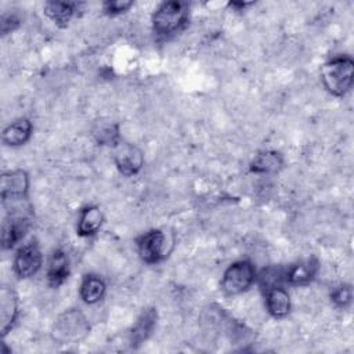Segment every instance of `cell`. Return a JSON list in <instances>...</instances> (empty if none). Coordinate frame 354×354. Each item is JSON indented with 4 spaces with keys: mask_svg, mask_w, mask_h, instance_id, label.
<instances>
[{
    "mask_svg": "<svg viewBox=\"0 0 354 354\" xmlns=\"http://www.w3.org/2000/svg\"><path fill=\"white\" fill-rule=\"evenodd\" d=\"M324 87L335 97H343L353 86L354 62L347 55L333 57L321 66Z\"/></svg>",
    "mask_w": 354,
    "mask_h": 354,
    "instance_id": "6da1fadb",
    "label": "cell"
},
{
    "mask_svg": "<svg viewBox=\"0 0 354 354\" xmlns=\"http://www.w3.org/2000/svg\"><path fill=\"white\" fill-rule=\"evenodd\" d=\"M188 22V8L183 1H165L152 15V28L156 36L167 37L181 30Z\"/></svg>",
    "mask_w": 354,
    "mask_h": 354,
    "instance_id": "7a4b0ae2",
    "label": "cell"
},
{
    "mask_svg": "<svg viewBox=\"0 0 354 354\" xmlns=\"http://www.w3.org/2000/svg\"><path fill=\"white\" fill-rule=\"evenodd\" d=\"M90 324L77 308H69L59 314L53 325V337L58 343H75L87 336Z\"/></svg>",
    "mask_w": 354,
    "mask_h": 354,
    "instance_id": "3957f363",
    "label": "cell"
},
{
    "mask_svg": "<svg viewBox=\"0 0 354 354\" xmlns=\"http://www.w3.org/2000/svg\"><path fill=\"white\" fill-rule=\"evenodd\" d=\"M256 281V270L249 260H239L227 267L221 279V290L228 295L246 292Z\"/></svg>",
    "mask_w": 354,
    "mask_h": 354,
    "instance_id": "277c9868",
    "label": "cell"
},
{
    "mask_svg": "<svg viewBox=\"0 0 354 354\" xmlns=\"http://www.w3.org/2000/svg\"><path fill=\"white\" fill-rule=\"evenodd\" d=\"M43 264V256L40 252V248L36 241H30L29 243L24 245L18 249L15 257H14V272L18 278H30L41 268Z\"/></svg>",
    "mask_w": 354,
    "mask_h": 354,
    "instance_id": "5b68a950",
    "label": "cell"
},
{
    "mask_svg": "<svg viewBox=\"0 0 354 354\" xmlns=\"http://www.w3.org/2000/svg\"><path fill=\"white\" fill-rule=\"evenodd\" d=\"M29 188V177L25 170L17 169L1 174L0 196L3 203L18 202L26 198Z\"/></svg>",
    "mask_w": 354,
    "mask_h": 354,
    "instance_id": "8992f818",
    "label": "cell"
},
{
    "mask_svg": "<svg viewBox=\"0 0 354 354\" xmlns=\"http://www.w3.org/2000/svg\"><path fill=\"white\" fill-rule=\"evenodd\" d=\"M113 162L122 174L134 176L144 165V153L138 147L119 141L113 147Z\"/></svg>",
    "mask_w": 354,
    "mask_h": 354,
    "instance_id": "52a82bcc",
    "label": "cell"
},
{
    "mask_svg": "<svg viewBox=\"0 0 354 354\" xmlns=\"http://www.w3.org/2000/svg\"><path fill=\"white\" fill-rule=\"evenodd\" d=\"M138 254L148 264L159 263L166 257V235L160 230H151L137 241Z\"/></svg>",
    "mask_w": 354,
    "mask_h": 354,
    "instance_id": "ba28073f",
    "label": "cell"
},
{
    "mask_svg": "<svg viewBox=\"0 0 354 354\" xmlns=\"http://www.w3.org/2000/svg\"><path fill=\"white\" fill-rule=\"evenodd\" d=\"M30 221L22 214H10L1 227V246L3 249L14 248L28 232Z\"/></svg>",
    "mask_w": 354,
    "mask_h": 354,
    "instance_id": "9c48e42d",
    "label": "cell"
},
{
    "mask_svg": "<svg viewBox=\"0 0 354 354\" xmlns=\"http://www.w3.org/2000/svg\"><path fill=\"white\" fill-rule=\"evenodd\" d=\"M156 318H158V314L153 307H149V308H145L141 311L137 321L134 322V325L130 329L129 340H130L131 347L136 348V347L141 346L149 337V335L152 333V330L156 325Z\"/></svg>",
    "mask_w": 354,
    "mask_h": 354,
    "instance_id": "30bf717a",
    "label": "cell"
},
{
    "mask_svg": "<svg viewBox=\"0 0 354 354\" xmlns=\"http://www.w3.org/2000/svg\"><path fill=\"white\" fill-rule=\"evenodd\" d=\"M317 271H318L317 260L307 259V260L297 261L286 268L285 282L293 286H306L315 278Z\"/></svg>",
    "mask_w": 354,
    "mask_h": 354,
    "instance_id": "8fae6325",
    "label": "cell"
},
{
    "mask_svg": "<svg viewBox=\"0 0 354 354\" xmlns=\"http://www.w3.org/2000/svg\"><path fill=\"white\" fill-rule=\"evenodd\" d=\"M18 317V300L12 289L3 286L0 292V324L1 335L6 336Z\"/></svg>",
    "mask_w": 354,
    "mask_h": 354,
    "instance_id": "7c38bea8",
    "label": "cell"
},
{
    "mask_svg": "<svg viewBox=\"0 0 354 354\" xmlns=\"http://www.w3.org/2000/svg\"><path fill=\"white\" fill-rule=\"evenodd\" d=\"M69 277V259L66 253L57 249L51 253L47 264V282L51 288L61 286Z\"/></svg>",
    "mask_w": 354,
    "mask_h": 354,
    "instance_id": "4fadbf2b",
    "label": "cell"
},
{
    "mask_svg": "<svg viewBox=\"0 0 354 354\" xmlns=\"http://www.w3.org/2000/svg\"><path fill=\"white\" fill-rule=\"evenodd\" d=\"M266 307L274 318H283L290 311V297L282 286H275L264 290Z\"/></svg>",
    "mask_w": 354,
    "mask_h": 354,
    "instance_id": "5bb4252c",
    "label": "cell"
},
{
    "mask_svg": "<svg viewBox=\"0 0 354 354\" xmlns=\"http://www.w3.org/2000/svg\"><path fill=\"white\" fill-rule=\"evenodd\" d=\"M33 126L29 119L21 118L14 122H11L4 130H3V142L10 147H19L24 145L32 136Z\"/></svg>",
    "mask_w": 354,
    "mask_h": 354,
    "instance_id": "9a60e30c",
    "label": "cell"
},
{
    "mask_svg": "<svg viewBox=\"0 0 354 354\" xmlns=\"http://www.w3.org/2000/svg\"><path fill=\"white\" fill-rule=\"evenodd\" d=\"M76 3L71 1H47L44 14L59 28H66L76 12Z\"/></svg>",
    "mask_w": 354,
    "mask_h": 354,
    "instance_id": "2e32d148",
    "label": "cell"
},
{
    "mask_svg": "<svg viewBox=\"0 0 354 354\" xmlns=\"http://www.w3.org/2000/svg\"><path fill=\"white\" fill-rule=\"evenodd\" d=\"M283 166V158L277 151H263L250 163V170L256 174H275Z\"/></svg>",
    "mask_w": 354,
    "mask_h": 354,
    "instance_id": "e0dca14e",
    "label": "cell"
},
{
    "mask_svg": "<svg viewBox=\"0 0 354 354\" xmlns=\"http://www.w3.org/2000/svg\"><path fill=\"white\" fill-rule=\"evenodd\" d=\"M104 214L98 206H86L77 220V234L80 236L94 235L102 225Z\"/></svg>",
    "mask_w": 354,
    "mask_h": 354,
    "instance_id": "ac0fdd59",
    "label": "cell"
},
{
    "mask_svg": "<svg viewBox=\"0 0 354 354\" xmlns=\"http://www.w3.org/2000/svg\"><path fill=\"white\" fill-rule=\"evenodd\" d=\"M105 290H106V285L101 277L94 274H87L82 279L79 293L84 303L95 304L104 297Z\"/></svg>",
    "mask_w": 354,
    "mask_h": 354,
    "instance_id": "d6986e66",
    "label": "cell"
},
{
    "mask_svg": "<svg viewBox=\"0 0 354 354\" xmlns=\"http://www.w3.org/2000/svg\"><path fill=\"white\" fill-rule=\"evenodd\" d=\"M91 136L98 145L115 147L120 141L119 124L109 119H100L91 129Z\"/></svg>",
    "mask_w": 354,
    "mask_h": 354,
    "instance_id": "ffe728a7",
    "label": "cell"
},
{
    "mask_svg": "<svg viewBox=\"0 0 354 354\" xmlns=\"http://www.w3.org/2000/svg\"><path fill=\"white\" fill-rule=\"evenodd\" d=\"M285 268L279 266H270L264 268L256 278L259 279V285L263 290L275 288V286H282L285 282Z\"/></svg>",
    "mask_w": 354,
    "mask_h": 354,
    "instance_id": "44dd1931",
    "label": "cell"
},
{
    "mask_svg": "<svg viewBox=\"0 0 354 354\" xmlns=\"http://www.w3.org/2000/svg\"><path fill=\"white\" fill-rule=\"evenodd\" d=\"M330 300L339 308L347 307L351 301V288L348 285H342L335 288L330 293Z\"/></svg>",
    "mask_w": 354,
    "mask_h": 354,
    "instance_id": "7402d4cb",
    "label": "cell"
},
{
    "mask_svg": "<svg viewBox=\"0 0 354 354\" xmlns=\"http://www.w3.org/2000/svg\"><path fill=\"white\" fill-rule=\"evenodd\" d=\"M133 6V1L127 0H108L102 4V10L108 15H119L126 12Z\"/></svg>",
    "mask_w": 354,
    "mask_h": 354,
    "instance_id": "603a6c76",
    "label": "cell"
},
{
    "mask_svg": "<svg viewBox=\"0 0 354 354\" xmlns=\"http://www.w3.org/2000/svg\"><path fill=\"white\" fill-rule=\"evenodd\" d=\"M19 22L21 21H19V18L15 14H4L1 17V22H0L1 33L7 35V33L15 30L19 26Z\"/></svg>",
    "mask_w": 354,
    "mask_h": 354,
    "instance_id": "cb8c5ba5",
    "label": "cell"
}]
</instances>
